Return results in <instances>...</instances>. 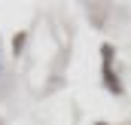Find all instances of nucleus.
<instances>
[{"instance_id": "1", "label": "nucleus", "mask_w": 131, "mask_h": 125, "mask_svg": "<svg viewBox=\"0 0 131 125\" xmlns=\"http://www.w3.org/2000/svg\"><path fill=\"white\" fill-rule=\"evenodd\" d=\"M21 46H25V34H15V37H12V52L18 55V52H21Z\"/></svg>"}]
</instances>
